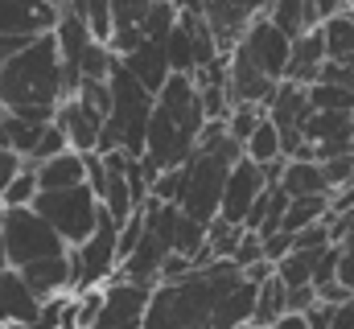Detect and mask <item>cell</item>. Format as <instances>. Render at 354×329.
<instances>
[{"label": "cell", "instance_id": "obj_52", "mask_svg": "<svg viewBox=\"0 0 354 329\" xmlns=\"http://www.w3.org/2000/svg\"><path fill=\"white\" fill-rule=\"evenodd\" d=\"M0 115H4V99H0Z\"/></svg>", "mask_w": 354, "mask_h": 329}, {"label": "cell", "instance_id": "obj_27", "mask_svg": "<svg viewBox=\"0 0 354 329\" xmlns=\"http://www.w3.org/2000/svg\"><path fill=\"white\" fill-rule=\"evenodd\" d=\"M268 21L288 37V41H301L309 29V0H272V8L264 12Z\"/></svg>", "mask_w": 354, "mask_h": 329}, {"label": "cell", "instance_id": "obj_44", "mask_svg": "<svg viewBox=\"0 0 354 329\" xmlns=\"http://www.w3.org/2000/svg\"><path fill=\"white\" fill-rule=\"evenodd\" d=\"M309 4H313V12L322 17V25L334 21V17H342V12L351 8V0H309Z\"/></svg>", "mask_w": 354, "mask_h": 329}, {"label": "cell", "instance_id": "obj_28", "mask_svg": "<svg viewBox=\"0 0 354 329\" xmlns=\"http://www.w3.org/2000/svg\"><path fill=\"white\" fill-rule=\"evenodd\" d=\"M330 198L334 194H326V198H292V206L284 214V231L301 235V231H309L317 223H330Z\"/></svg>", "mask_w": 354, "mask_h": 329}, {"label": "cell", "instance_id": "obj_30", "mask_svg": "<svg viewBox=\"0 0 354 329\" xmlns=\"http://www.w3.org/2000/svg\"><path fill=\"white\" fill-rule=\"evenodd\" d=\"M326 251H330V247H322V251H292L284 263H276V276H280L288 288H305V284H313L317 263H322Z\"/></svg>", "mask_w": 354, "mask_h": 329}, {"label": "cell", "instance_id": "obj_51", "mask_svg": "<svg viewBox=\"0 0 354 329\" xmlns=\"http://www.w3.org/2000/svg\"><path fill=\"white\" fill-rule=\"evenodd\" d=\"M46 4H54V8H66V0H46Z\"/></svg>", "mask_w": 354, "mask_h": 329}, {"label": "cell", "instance_id": "obj_49", "mask_svg": "<svg viewBox=\"0 0 354 329\" xmlns=\"http://www.w3.org/2000/svg\"><path fill=\"white\" fill-rule=\"evenodd\" d=\"M4 267H12V263H8V243H4V231H0V272Z\"/></svg>", "mask_w": 354, "mask_h": 329}, {"label": "cell", "instance_id": "obj_29", "mask_svg": "<svg viewBox=\"0 0 354 329\" xmlns=\"http://www.w3.org/2000/svg\"><path fill=\"white\" fill-rule=\"evenodd\" d=\"M243 157L252 164H260V169H268V164L284 161V140H280V132H276V124L264 115V124L256 128V136L248 140V149H243Z\"/></svg>", "mask_w": 354, "mask_h": 329}, {"label": "cell", "instance_id": "obj_33", "mask_svg": "<svg viewBox=\"0 0 354 329\" xmlns=\"http://www.w3.org/2000/svg\"><path fill=\"white\" fill-rule=\"evenodd\" d=\"M37 198H41V181H37V169H33V164H25V173L0 194V202H4L8 210H29Z\"/></svg>", "mask_w": 354, "mask_h": 329}, {"label": "cell", "instance_id": "obj_19", "mask_svg": "<svg viewBox=\"0 0 354 329\" xmlns=\"http://www.w3.org/2000/svg\"><path fill=\"white\" fill-rule=\"evenodd\" d=\"M161 0H111V50L124 58L145 41L149 17Z\"/></svg>", "mask_w": 354, "mask_h": 329}, {"label": "cell", "instance_id": "obj_54", "mask_svg": "<svg viewBox=\"0 0 354 329\" xmlns=\"http://www.w3.org/2000/svg\"><path fill=\"white\" fill-rule=\"evenodd\" d=\"M0 75H4V66H0Z\"/></svg>", "mask_w": 354, "mask_h": 329}, {"label": "cell", "instance_id": "obj_14", "mask_svg": "<svg viewBox=\"0 0 354 329\" xmlns=\"http://www.w3.org/2000/svg\"><path fill=\"white\" fill-rule=\"evenodd\" d=\"M149 305L153 288L132 280H111L103 288V313L91 329H149Z\"/></svg>", "mask_w": 354, "mask_h": 329}, {"label": "cell", "instance_id": "obj_48", "mask_svg": "<svg viewBox=\"0 0 354 329\" xmlns=\"http://www.w3.org/2000/svg\"><path fill=\"white\" fill-rule=\"evenodd\" d=\"M276 329H309V321H305V317H284Z\"/></svg>", "mask_w": 354, "mask_h": 329}, {"label": "cell", "instance_id": "obj_56", "mask_svg": "<svg viewBox=\"0 0 354 329\" xmlns=\"http://www.w3.org/2000/svg\"><path fill=\"white\" fill-rule=\"evenodd\" d=\"M351 8H354V0H351Z\"/></svg>", "mask_w": 354, "mask_h": 329}, {"label": "cell", "instance_id": "obj_34", "mask_svg": "<svg viewBox=\"0 0 354 329\" xmlns=\"http://www.w3.org/2000/svg\"><path fill=\"white\" fill-rule=\"evenodd\" d=\"M264 107H256V103H243V107H231V115H227V132H231V140L235 144H243L248 149V140L256 136V128L264 124Z\"/></svg>", "mask_w": 354, "mask_h": 329}, {"label": "cell", "instance_id": "obj_6", "mask_svg": "<svg viewBox=\"0 0 354 329\" xmlns=\"http://www.w3.org/2000/svg\"><path fill=\"white\" fill-rule=\"evenodd\" d=\"M33 210L66 239V247H83L99 231L103 223V202L95 198L91 185H79V189H62V194H41L33 202Z\"/></svg>", "mask_w": 354, "mask_h": 329}, {"label": "cell", "instance_id": "obj_41", "mask_svg": "<svg viewBox=\"0 0 354 329\" xmlns=\"http://www.w3.org/2000/svg\"><path fill=\"white\" fill-rule=\"evenodd\" d=\"M317 288L305 284V288H288V317H309V309L317 305Z\"/></svg>", "mask_w": 354, "mask_h": 329}, {"label": "cell", "instance_id": "obj_25", "mask_svg": "<svg viewBox=\"0 0 354 329\" xmlns=\"http://www.w3.org/2000/svg\"><path fill=\"white\" fill-rule=\"evenodd\" d=\"M280 189H284L288 198H326V194H334L330 181H326V169L317 161H288L284 164Z\"/></svg>", "mask_w": 354, "mask_h": 329}, {"label": "cell", "instance_id": "obj_13", "mask_svg": "<svg viewBox=\"0 0 354 329\" xmlns=\"http://www.w3.org/2000/svg\"><path fill=\"white\" fill-rule=\"evenodd\" d=\"M260 75H268L272 82H284L288 79V62H292V41L268 21V17H260L248 33H243V41L235 46Z\"/></svg>", "mask_w": 354, "mask_h": 329}, {"label": "cell", "instance_id": "obj_1", "mask_svg": "<svg viewBox=\"0 0 354 329\" xmlns=\"http://www.w3.org/2000/svg\"><path fill=\"white\" fill-rule=\"evenodd\" d=\"M206 107H202V91L189 75H174L165 82V91L157 95L153 120H149V144H145V169L157 181L161 173L181 169L198 157L202 136H206Z\"/></svg>", "mask_w": 354, "mask_h": 329}, {"label": "cell", "instance_id": "obj_24", "mask_svg": "<svg viewBox=\"0 0 354 329\" xmlns=\"http://www.w3.org/2000/svg\"><path fill=\"white\" fill-rule=\"evenodd\" d=\"M37 181H41V194H62V189H79L87 185V157L83 153H62L54 161L37 164Z\"/></svg>", "mask_w": 354, "mask_h": 329}, {"label": "cell", "instance_id": "obj_5", "mask_svg": "<svg viewBox=\"0 0 354 329\" xmlns=\"http://www.w3.org/2000/svg\"><path fill=\"white\" fill-rule=\"evenodd\" d=\"M58 50H62V62H66V95L75 99L83 82H111V70L120 66V54L95 37L83 17H75L71 8H62V21H58Z\"/></svg>", "mask_w": 354, "mask_h": 329}, {"label": "cell", "instance_id": "obj_38", "mask_svg": "<svg viewBox=\"0 0 354 329\" xmlns=\"http://www.w3.org/2000/svg\"><path fill=\"white\" fill-rule=\"evenodd\" d=\"M322 169H326V181H330V189H334V194H338V189H346V185H354V153L334 157V161H326Z\"/></svg>", "mask_w": 354, "mask_h": 329}, {"label": "cell", "instance_id": "obj_12", "mask_svg": "<svg viewBox=\"0 0 354 329\" xmlns=\"http://www.w3.org/2000/svg\"><path fill=\"white\" fill-rule=\"evenodd\" d=\"M198 8H202V17L210 21L214 41H218V50H223V58H227V54L243 41V33L272 8V0H198Z\"/></svg>", "mask_w": 354, "mask_h": 329}, {"label": "cell", "instance_id": "obj_36", "mask_svg": "<svg viewBox=\"0 0 354 329\" xmlns=\"http://www.w3.org/2000/svg\"><path fill=\"white\" fill-rule=\"evenodd\" d=\"M309 107L313 111H354V95L330 82H313L309 86Z\"/></svg>", "mask_w": 354, "mask_h": 329}, {"label": "cell", "instance_id": "obj_32", "mask_svg": "<svg viewBox=\"0 0 354 329\" xmlns=\"http://www.w3.org/2000/svg\"><path fill=\"white\" fill-rule=\"evenodd\" d=\"M66 8L87 21L99 41L111 46V0H66Z\"/></svg>", "mask_w": 354, "mask_h": 329}, {"label": "cell", "instance_id": "obj_18", "mask_svg": "<svg viewBox=\"0 0 354 329\" xmlns=\"http://www.w3.org/2000/svg\"><path fill=\"white\" fill-rule=\"evenodd\" d=\"M41 297L29 288V280L17 272V267H4L0 272V326L17 329V326H33L37 313H41Z\"/></svg>", "mask_w": 354, "mask_h": 329}, {"label": "cell", "instance_id": "obj_2", "mask_svg": "<svg viewBox=\"0 0 354 329\" xmlns=\"http://www.w3.org/2000/svg\"><path fill=\"white\" fill-rule=\"evenodd\" d=\"M0 99L4 111L25 120V124H54L58 107L71 99L66 95V62L58 50V37H37L29 41L0 75Z\"/></svg>", "mask_w": 354, "mask_h": 329}, {"label": "cell", "instance_id": "obj_45", "mask_svg": "<svg viewBox=\"0 0 354 329\" xmlns=\"http://www.w3.org/2000/svg\"><path fill=\"white\" fill-rule=\"evenodd\" d=\"M330 214H354V185L338 189V194L330 198Z\"/></svg>", "mask_w": 354, "mask_h": 329}, {"label": "cell", "instance_id": "obj_15", "mask_svg": "<svg viewBox=\"0 0 354 329\" xmlns=\"http://www.w3.org/2000/svg\"><path fill=\"white\" fill-rule=\"evenodd\" d=\"M62 8L46 4V0H0V33L4 37H21V41H37L58 33Z\"/></svg>", "mask_w": 354, "mask_h": 329}, {"label": "cell", "instance_id": "obj_21", "mask_svg": "<svg viewBox=\"0 0 354 329\" xmlns=\"http://www.w3.org/2000/svg\"><path fill=\"white\" fill-rule=\"evenodd\" d=\"M120 62L132 70V79L145 82L153 95H161L165 82L174 79V66H169V41H140V46H136L132 54H124Z\"/></svg>", "mask_w": 354, "mask_h": 329}, {"label": "cell", "instance_id": "obj_40", "mask_svg": "<svg viewBox=\"0 0 354 329\" xmlns=\"http://www.w3.org/2000/svg\"><path fill=\"white\" fill-rule=\"evenodd\" d=\"M25 164H29V161H25L17 149H0V194H4L21 173H25Z\"/></svg>", "mask_w": 354, "mask_h": 329}, {"label": "cell", "instance_id": "obj_10", "mask_svg": "<svg viewBox=\"0 0 354 329\" xmlns=\"http://www.w3.org/2000/svg\"><path fill=\"white\" fill-rule=\"evenodd\" d=\"M305 144H301V157L297 161H334V157H346L354 153V115L351 111H313L305 120Z\"/></svg>", "mask_w": 354, "mask_h": 329}, {"label": "cell", "instance_id": "obj_9", "mask_svg": "<svg viewBox=\"0 0 354 329\" xmlns=\"http://www.w3.org/2000/svg\"><path fill=\"white\" fill-rule=\"evenodd\" d=\"M136 157L128 153H91L87 157V185L95 189V198L103 202V210L115 218V223H128L140 206L132 198V185H128V164Z\"/></svg>", "mask_w": 354, "mask_h": 329}, {"label": "cell", "instance_id": "obj_46", "mask_svg": "<svg viewBox=\"0 0 354 329\" xmlns=\"http://www.w3.org/2000/svg\"><path fill=\"white\" fill-rule=\"evenodd\" d=\"M25 46H29V41H21V37H4V33H0V66H8Z\"/></svg>", "mask_w": 354, "mask_h": 329}, {"label": "cell", "instance_id": "obj_7", "mask_svg": "<svg viewBox=\"0 0 354 329\" xmlns=\"http://www.w3.org/2000/svg\"><path fill=\"white\" fill-rule=\"evenodd\" d=\"M4 243H8V263L17 267V272H25V267H33V263H41V259H62V255H71V247L66 239L29 206V210H8V218H4Z\"/></svg>", "mask_w": 354, "mask_h": 329}, {"label": "cell", "instance_id": "obj_39", "mask_svg": "<svg viewBox=\"0 0 354 329\" xmlns=\"http://www.w3.org/2000/svg\"><path fill=\"white\" fill-rule=\"evenodd\" d=\"M231 259H235L243 272H248V267H256V263H268V259H264V239H260L256 231H243V243H239V251H235Z\"/></svg>", "mask_w": 354, "mask_h": 329}, {"label": "cell", "instance_id": "obj_31", "mask_svg": "<svg viewBox=\"0 0 354 329\" xmlns=\"http://www.w3.org/2000/svg\"><path fill=\"white\" fill-rule=\"evenodd\" d=\"M322 33H326L330 62H346V58H354V8H346V12L334 17V21H326Z\"/></svg>", "mask_w": 354, "mask_h": 329}, {"label": "cell", "instance_id": "obj_8", "mask_svg": "<svg viewBox=\"0 0 354 329\" xmlns=\"http://www.w3.org/2000/svg\"><path fill=\"white\" fill-rule=\"evenodd\" d=\"M71 263H75L71 297H83V292H95V288H107V284L120 276V223H115L107 210H103L99 231H95L83 247L71 251Z\"/></svg>", "mask_w": 354, "mask_h": 329}, {"label": "cell", "instance_id": "obj_37", "mask_svg": "<svg viewBox=\"0 0 354 329\" xmlns=\"http://www.w3.org/2000/svg\"><path fill=\"white\" fill-rule=\"evenodd\" d=\"M62 153H71V140H66V132H62L58 124H50V128L41 132V140H37V149H33V157H29V164L37 169V164L54 161V157H62Z\"/></svg>", "mask_w": 354, "mask_h": 329}, {"label": "cell", "instance_id": "obj_23", "mask_svg": "<svg viewBox=\"0 0 354 329\" xmlns=\"http://www.w3.org/2000/svg\"><path fill=\"white\" fill-rule=\"evenodd\" d=\"M21 276L29 280V288H33L41 301H54V297H71L75 263H71V255H62V259H41V263L25 267Z\"/></svg>", "mask_w": 354, "mask_h": 329}, {"label": "cell", "instance_id": "obj_50", "mask_svg": "<svg viewBox=\"0 0 354 329\" xmlns=\"http://www.w3.org/2000/svg\"><path fill=\"white\" fill-rule=\"evenodd\" d=\"M4 218H8V206H4V202H0V227H4Z\"/></svg>", "mask_w": 354, "mask_h": 329}, {"label": "cell", "instance_id": "obj_35", "mask_svg": "<svg viewBox=\"0 0 354 329\" xmlns=\"http://www.w3.org/2000/svg\"><path fill=\"white\" fill-rule=\"evenodd\" d=\"M50 128V124H46ZM41 124H25V120H17V115H8L4 111V132H8V149H17L25 161L33 157V149H37V140H41V132H46Z\"/></svg>", "mask_w": 354, "mask_h": 329}, {"label": "cell", "instance_id": "obj_3", "mask_svg": "<svg viewBox=\"0 0 354 329\" xmlns=\"http://www.w3.org/2000/svg\"><path fill=\"white\" fill-rule=\"evenodd\" d=\"M243 280L248 272L235 259H218L177 284H157L149 305V329H214L223 297Z\"/></svg>", "mask_w": 354, "mask_h": 329}, {"label": "cell", "instance_id": "obj_16", "mask_svg": "<svg viewBox=\"0 0 354 329\" xmlns=\"http://www.w3.org/2000/svg\"><path fill=\"white\" fill-rule=\"evenodd\" d=\"M268 189V177L260 164H252L248 157L231 169V177H227V194H223V223H231V227H243L248 223V214H252V206L264 198Z\"/></svg>", "mask_w": 354, "mask_h": 329}, {"label": "cell", "instance_id": "obj_4", "mask_svg": "<svg viewBox=\"0 0 354 329\" xmlns=\"http://www.w3.org/2000/svg\"><path fill=\"white\" fill-rule=\"evenodd\" d=\"M153 107H157V95H153L145 82L132 79V70L120 62V66L111 70V115H107L99 153H128V157L145 161Z\"/></svg>", "mask_w": 354, "mask_h": 329}, {"label": "cell", "instance_id": "obj_11", "mask_svg": "<svg viewBox=\"0 0 354 329\" xmlns=\"http://www.w3.org/2000/svg\"><path fill=\"white\" fill-rule=\"evenodd\" d=\"M268 120L276 124V132H280V140H284V157L288 161H297L301 157V144H305V120L313 115V107H309V86H297V82H280L276 91H272V99L264 103Z\"/></svg>", "mask_w": 354, "mask_h": 329}, {"label": "cell", "instance_id": "obj_26", "mask_svg": "<svg viewBox=\"0 0 354 329\" xmlns=\"http://www.w3.org/2000/svg\"><path fill=\"white\" fill-rule=\"evenodd\" d=\"M288 317V284L280 276H272L260 284V301H256V329H276Z\"/></svg>", "mask_w": 354, "mask_h": 329}, {"label": "cell", "instance_id": "obj_47", "mask_svg": "<svg viewBox=\"0 0 354 329\" xmlns=\"http://www.w3.org/2000/svg\"><path fill=\"white\" fill-rule=\"evenodd\" d=\"M330 329H354V297L346 305H334V326Z\"/></svg>", "mask_w": 354, "mask_h": 329}, {"label": "cell", "instance_id": "obj_57", "mask_svg": "<svg viewBox=\"0 0 354 329\" xmlns=\"http://www.w3.org/2000/svg\"><path fill=\"white\" fill-rule=\"evenodd\" d=\"M351 115H354V111H351Z\"/></svg>", "mask_w": 354, "mask_h": 329}, {"label": "cell", "instance_id": "obj_53", "mask_svg": "<svg viewBox=\"0 0 354 329\" xmlns=\"http://www.w3.org/2000/svg\"><path fill=\"white\" fill-rule=\"evenodd\" d=\"M243 329H256V326H243Z\"/></svg>", "mask_w": 354, "mask_h": 329}, {"label": "cell", "instance_id": "obj_22", "mask_svg": "<svg viewBox=\"0 0 354 329\" xmlns=\"http://www.w3.org/2000/svg\"><path fill=\"white\" fill-rule=\"evenodd\" d=\"M330 62V50H326V33L313 29L305 33L301 41H292V62H288V79L284 82H297V86H313L322 79V66Z\"/></svg>", "mask_w": 354, "mask_h": 329}, {"label": "cell", "instance_id": "obj_17", "mask_svg": "<svg viewBox=\"0 0 354 329\" xmlns=\"http://www.w3.org/2000/svg\"><path fill=\"white\" fill-rule=\"evenodd\" d=\"M54 124L66 132V140H71L75 153L91 157V153H99V140H103V128H107V111H99L83 95H75V99H66L58 107V120Z\"/></svg>", "mask_w": 354, "mask_h": 329}, {"label": "cell", "instance_id": "obj_43", "mask_svg": "<svg viewBox=\"0 0 354 329\" xmlns=\"http://www.w3.org/2000/svg\"><path fill=\"white\" fill-rule=\"evenodd\" d=\"M288 255H292V235H288V231H280V235L264 239V259L268 263H284Z\"/></svg>", "mask_w": 354, "mask_h": 329}, {"label": "cell", "instance_id": "obj_20", "mask_svg": "<svg viewBox=\"0 0 354 329\" xmlns=\"http://www.w3.org/2000/svg\"><path fill=\"white\" fill-rule=\"evenodd\" d=\"M276 86H280V82H272L268 75H260V70H256L239 50H231V54H227V91H231V107H243V103L264 107Z\"/></svg>", "mask_w": 354, "mask_h": 329}, {"label": "cell", "instance_id": "obj_42", "mask_svg": "<svg viewBox=\"0 0 354 329\" xmlns=\"http://www.w3.org/2000/svg\"><path fill=\"white\" fill-rule=\"evenodd\" d=\"M338 284L354 297V239L338 247Z\"/></svg>", "mask_w": 354, "mask_h": 329}, {"label": "cell", "instance_id": "obj_55", "mask_svg": "<svg viewBox=\"0 0 354 329\" xmlns=\"http://www.w3.org/2000/svg\"><path fill=\"white\" fill-rule=\"evenodd\" d=\"M0 329H8V326H0Z\"/></svg>", "mask_w": 354, "mask_h": 329}]
</instances>
